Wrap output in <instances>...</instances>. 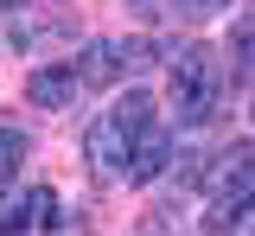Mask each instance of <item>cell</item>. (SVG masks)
<instances>
[{
    "instance_id": "cell-1",
    "label": "cell",
    "mask_w": 255,
    "mask_h": 236,
    "mask_svg": "<svg viewBox=\"0 0 255 236\" xmlns=\"http://www.w3.org/2000/svg\"><path fill=\"white\" fill-rule=\"evenodd\" d=\"M172 102H179V121L185 128H211L230 102V77H223V58L211 45H179L172 58Z\"/></svg>"
},
{
    "instance_id": "cell-2",
    "label": "cell",
    "mask_w": 255,
    "mask_h": 236,
    "mask_svg": "<svg viewBox=\"0 0 255 236\" xmlns=\"http://www.w3.org/2000/svg\"><path fill=\"white\" fill-rule=\"evenodd\" d=\"M0 32L19 51H58L77 38V6L70 0H19V6L0 13Z\"/></svg>"
},
{
    "instance_id": "cell-3",
    "label": "cell",
    "mask_w": 255,
    "mask_h": 236,
    "mask_svg": "<svg viewBox=\"0 0 255 236\" xmlns=\"http://www.w3.org/2000/svg\"><path fill=\"white\" fill-rule=\"evenodd\" d=\"M198 185H204V198L217 204V217H230V211L255 192V147H249V140H236V147L211 153L204 172H198Z\"/></svg>"
},
{
    "instance_id": "cell-4",
    "label": "cell",
    "mask_w": 255,
    "mask_h": 236,
    "mask_svg": "<svg viewBox=\"0 0 255 236\" xmlns=\"http://www.w3.org/2000/svg\"><path fill=\"white\" fill-rule=\"evenodd\" d=\"M0 236H64V198L51 185H32L0 211Z\"/></svg>"
},
{
    "instance_id": "cell-5",
    "label": "cell",
    "mask_w": 255,
    "mask_h": 236,
    "mask_svg": "<svg viewBox=\"0 0 255 236\" xmlns=\"http://www.w3.org/2000/svg\"><path fill=\"white\" fill-rule=\"evenodd\" d=\"M83 160H90V179H128V160H134V134H128L115 115H102L90 134H83Z\"/></svg>"
},
{
    "instance_id": "cell-6",
    "label": "cell",
    "mask_w": 255,
    "mask_h": 236,
    "mask_svg": "<svg viewBox=\"0 0 255 236\" xmlns=\"http://www.w3.org/2000/svg\"><path fill=\"white\" fill-rule=\"evenodd\" d=\"M77 96H83L77 64H38V70L26 77V102H32V109H45V115H64Z\"/></svg>"
},
{
    "instance_id": "cell-7",
    "label": "cell",
    "mask_w": 255,
    "mask_h": 236,
    "mask_svg": "<svg viewBox=\"0 0 255 236\" xmlns=\"http://www.w3.org/2000/svg\"><path fill=\"white\" fill-rule=\"evenodd\" d=\"M128 45L122 38H90L83 51H77V77H83V90H109V83H122L128 77Z\"/></svg>"
},
{
    "instance_id": "cell-8",
    "label": "cell",
    "mask_w": 255,
    "mask_h": 236,
    "mask_svg": "<svg viewBox=\"0 0 255 236\" xmlns=\"http://www.w3.org/2000/svg\"><path fill=\"white\" fill-rule=\"evenodd\" d=\"M172 153H179V147H172V134H166V128H147V134L134 140V160H128V179H134V185H153L159 172L172 166Z\"/></svg>"
},
{
    "instance_id": "cell-9",
    "label": "cell",
    "mask_w": 255,
    "mask_h": 236,
    "mask_svg": "<svg viewBox=\"0 0 255 236\" xmlns=\"http://www.w3.org/2000/svg\"><path fill=\"white\" fill-rule=\"evenodd\" d=\"M109 115H115V121H122V128H128V134H134V140L147 134V128H159V121H153V96H147V90H128V96L115 102Z\"/></svg>"
},
{
    "instance_id": "cell-10",
    "label": "cell",
    "mask_w": 255,
    "mask_h": 236,
    "mask_svg": "<svg viewBox=\"0 0 255 236\" xmlns=\"http://www.w3.org/2000/svg\"><path fill=\"white\" fill-rule=\"evenodd\" d=\"M26 153H32V140L19 134V128H0V198L13 192V179H19V166H26Z\"/></svg>"
},
{
    "instance_id": "cell-11",
    "label": "cell",
    "mask_w": 255,
    "mask_h": 236,
    "mask_svg": "<svg viewBox=\"0 0 255 236\" xmlns=\"http://www.w3.org/2000/svg\"><path fill=\"white\" fill-rule=\"evenodd\" d=\"M134 236H185V204H153L134 224Z\"/></svg>"
},
{
    "instance_id": "cell-12",
    "label": "cell",
    "mask_w": 255,
    "mask_h": 236,
    "mask_svg": "<svg viewBox=\"0 0 255 236\" xmlns=\"http://www.w3.org/2000/svg\"><path fill=\"white\" fill-rule=\"evenodd\" d=\"M230 58H236V90H249V83H255V19H243V26H236Z\"/></svg>"
},
{
    "instance_id": "cell-13",
    "label": "cell",
    "mask_w": 255,
    "mask_h": 236,
    "mask_svg": "<svg viewBox=\"0 0 255 236\" xmlns=\"http://www.w3.org/2000/svg\"><path fill=\"white\" fill-rule=\"evenodd\" d=\"M172 13H179L185 26H211V19L230 13V0H172Z\"/></svg>"
},
{
    "instance_id": "cell-14",
    "label": "cell",
    "mask_w": 255,
    "mask_h": 236,
    "mask_svg": "<svg viewBox=\"0 0 255 236\" xmlns=\"http://www.w3.org/2000/svg\"><path fill=\"white\" fill-rule=\"evenodd\" d=\"M230 230H236V236H255V192L236 204V211H230Z\"/></svg>"
},
{
    "instance_id": "cell-15",
    "label": "cell",
    "mask_w": 255,
    "mask_h": 236,
    "mask_svg": "<svg viewBox=\"0 0 255 236\" xmlns=\"http://www.w3.org/2000/svg\"><path fill=\"white\" fill-rule=\"evenodd\" d=\"M6 6H19V0H0V13H6Z\"/></svg>"
},
{
    "instance_id": "cell-16",
    "label": "cell",
    "mask_w": 255,
    "mask_h": 236,
    "mask_svg": "<svg viewBox=\"0 0 255 236\" xmlns=\"http://www.w3.org/2000/svg\"><path fill=\"white\" fill-rule=\"evenodd\" d=\"M249 115H255V102H249Z\"/></svg>"
}]
</instances>
